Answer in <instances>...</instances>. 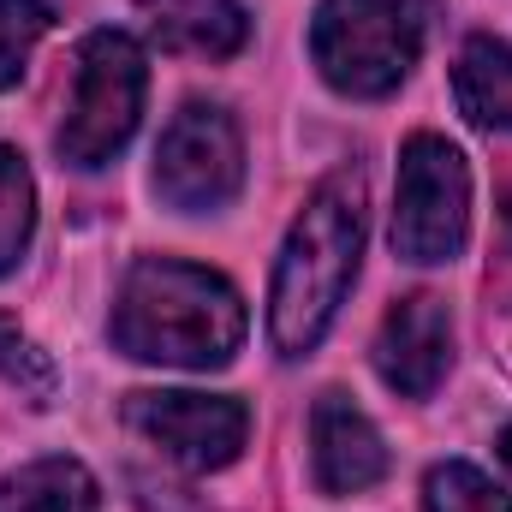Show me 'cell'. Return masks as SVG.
<instances>
[{"label": "cell", "mask_w": 512, "mask_h": 512, "mask_svg": "<svg viewBox=\"0 0 512 512\" xmlns=\"http://www.w3.org/2000/svg\"><path fill=\"white\" fill-rule=\"evenodd\" d=\"M501 465H507V471H512V423H507V429H501Z\"/></svg>", "instance_id": "obj_17"}, {"label": "cell", "mask_w": 512, "mask_h": 512, "mask_svg": "<svg viewBox=\"0 0 512 512\" xmlns=\"http://www.w3.org/2000/svg\"><path fill=\"white\" fill-rule=\"evenodd\" d=\"M453 96H459V114L471 126L512 137V42L471 36L459 48V66H453Z\"/></svg>", "instance_id": "obj_11"}, {"label": "cell", "mask_w": 512, "mask_h": 512, "mask_svg": "<svg viewBox=\"0 0 512 512\" xmlns=\"http://www.w3.org/2000/svg\"><path fill=\"white\" fill-rule=\"evenodd\" d=\"M376 376H382L399 399H429L453 370V316L435 292H411L399 298L376 328Z\"/></svg>", "instance_id": "obj_8"}, {"label": "cell", "mask_w": 512, "mask_h": 512, "mask_svg": "<svg viewBox=\"0 0 512 512\" xmlns=\"http://www.w3.org/2000/svg\"><path fill=\"white\" fill-rule=\"evenodd\" d=\"M126 429H137L149 447H161L173 465L185 471H227L245 453L251 435V411L233 393H191V387H167V393H131L126 399Z\"/></svg>", "instance_id": "obj_7"}, {"label": "cell", "mask_w": 512, "mask_h": 512, "mask_svg": "<svg viewBox=\"0 0 512 512\" xmlns=\"http://www.w3.org/2000/svg\"><path fill=\"white\" fill-rule=\"evenodd\" d=\"M0 512H102V489L78 459H30L0 483Z\"/></svg>", "instance_id": "obj_12"}, {"label": "cell", "mask_w": 512, "mask_h": 512, "mask_svg": "<svg viewBox=\"0 0 512 512\" xmlns=\"http://www.w3.org/2000/svg\"><path fill=\"white\" fill-rule=\"evenodd\" d=\"M36 233V179L12 143H0V274L18 268Z\"/></svg>", "instance_id": "obj_13"}, {"label": "cell", "mask_w": 512, "mask_h": 512, "mask_svg": "<svg viewBox=\"0 0 512 512\" xmlns=\"http://www.w3.org/2000/svg\"><path fill=\"white\" fill-rule=\"evenodd\" d=\"M423 507L429 512H512V495L495 489V477H483L465 459H447L423 477Z\"/></svg>", "instance_id": "obj_14"}, {"label": "cell", "mask_w": 512, "mask_h": 512, "mask_svg": "<svg viewBox=\"0 0 512 512\" xmlns=\"http://www.w3.org/2000/svg\"><path fill=\"white\" fill-rule=\"evenodd\" d=\"M143 90H149L143 48L126 30H90L78 42L72 102H66V126H60V161L78 173L108 167L143 120Z\"/></svg>", "instance_id": "obj_4"}, {"label": "cell", "mask_w": 512, "mask_h": 512, "mask_svg": "<svg viewBox=\"0 0 512 512\" xmlns=\"http://www.w3.org/2000/svg\"><path fill=\"white\" fill-rule=\"evenodd\" d=\"M465 239H471V167L447 137L417 131L399 149L393 256L435 268V262H453L465 251Z\"/></svg>", "instance_id": "obj_5"}, {"label": "cell", "mask_w": 512, "mask_h": 512, "mask_svg": "<svg viewBox=\"0 0 512 512\" xmlns=\"http://www.w3.org/2000/svg\"><path fill=\"white\" fill-rule=\"evenodd\" d=\"M423 18V0H316L310 60L340 96L382 102L423 54Z\"/></svg>", "instance_id": "obj_3"}, {"label": "cell", "mask_w": 512, "mask_h": 512, "mask_svg": "<svg viewBox=\"0 0 512 512\" xmlns=\"http://www.w3.org/2000/svg\"><path fill=\"white\" fill-rule=\"evenodd\" d=\"M48 0H0V90H12L30 66V48L48 36Z\"/></svg>", "instance_id": "obj_16"}, {"label": "cell", "mask_w": 512, "mask_h": 512, "mask_svg": "<svg viewBox=\"0 0 512 512\" xmlns=\"http://www.w3.org/2000/svg\"><path fill=\"white\" fill-rule=\"evenodd\" d=\"M137 12L167 54L233 60L251 42V12L239 0H137Z\"/></svg>", "instance_id": "obj_10"}, {"label": "cell", "mask_w": 512, "mask_h": 512, "mask_svg": "<svg viewBox=\"0 0 512 512\" xmlns=\"http://www.w3.org/2000/svg\"><path fill=\"white\" fill-rule=\"evenodd\" d=\"M245 185L239 120L215 102H185L155 143V197L179 215L227 209Z\"/></svg>", "instance_id": "obj_6"}, {"label": "cell", "mask_w": 512, "mask_h": 512, "mask_svg": "<svg viewBox=\"0 0 512 512\" xmlns=\"http://www.w3.org/2000/svg\"><path fill=\"white\" fill-rule=\"evenodd\" d=\"M364 215H370V191L358 167H334L304 197L268 280V346L286 364L310 358L328 340L364 262Z\"/></svg>", "instance_id": "obj_1"}, {"label": "cell", "mask_w": 512, "mask_h": 512, "mask_svg": "<svg viewBox=\"0 0 512 512\" xmlns=\"http://www.w3.org/2000/svg\"><path fill=\"white\" fill-rule=\"evenodd\" d=\"M245 298L227 274L179 262V256H137L114 298V346L137 364L173 370H221L245 346Z\"/></svg>", "instance_id": "obj_2"}, {"label": "cell", "mask_w": 512, "mask_h": 512, "mask_svg": "<svg viewBox=\"0 0 512 512\" xmlns=\"http://www.w3.org/2000/svg\"><path fill=\"white\" fill-rule=\"evenodd\" d=\"M310 465L322 495H364L387 477L382 429L352 405V393H322L310 411Z\"/></svg>", "instance_id": "obj_9"}, {"label": "cell", "mask_w": 512, "mask_h": 512, "mask_svg": "<svg viewBox=\"0 0 512 512\" xmlns=\"http://www.w3.org/2000/svg\"><path fill=\"white\" fill-rule=\"evenodd\" d=\"M0 382L18 387L30 405H48L54 393H60V376H54V364H48V352L12 322V316H0Z\"/></svg>", "instance_id": "obj_15"}]
</instances>
